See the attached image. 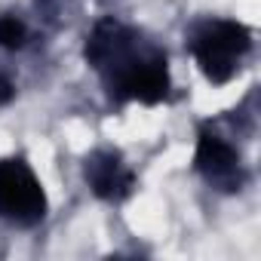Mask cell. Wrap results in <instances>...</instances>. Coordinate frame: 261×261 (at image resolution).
Returning <instances> with one entry per match:
<instances>
[{
	"mask_svg": "<svg viewBox=\"0 0 261 261\" xmlns=\"http://www.w3.org/2000/svg\"><path fill=\"white\" fill-rule=\"evenodd\" d=\"M83 175L92 188V194L98 200H108V203H120L133 194L136 188V175L123 163V157L117 151H95L86 157V166H83Z\"/></svg>",
	"mask_w": 261,
	"mask_h": 261,
	"instance_id": "5b68a950",
	"label": "cell"
},
{
	"mask_svg": "<svg viewBox=\"0 0 261 261\" xmlns=\"http://www.w3.org/2000/svg\"><path fill=\"white\" fill-rule=\"evenodd\" d=\"M111 95L117 101H142V105H160L169 95V65L163 49H148L136 68L129 71Z\"/></svg>",
	"mask_w": 261,
	"mask_h": 261,
	"instance_id": "3957f363",
	"label": "cell"
},
{
	"mask_svg": "<svg viewBox=\"0 0 261 261\" xmlns=\"http://www.w3.org/2000/svg\"><path fill=\"white\" fill-rule=\"evenodd\" d=\"M28 40V31L19 19H10V16H0V46L4 49H19L25 46Z\"/></svg>",
	"mask_w": 261,
	"mask_h": 261,
	"instance_id": "8992f818",
	"label": "cell"
},
{
	"mask_svg": "<svg viewBox=\"0 0 261 261\" xmlns=\"http://www.w3.org/2000/svg\"><path fill=\"white\" fill-rule=\"evenodd\" d=\"M0 215L22 227H31L46 215L43 185L22 157L0 160Z\"/></svg>",
	"mask_w": 261,
	"mask_h": 261,
	"instance_id": "7a4b0ae2",
	"label": "cell"
},
{
	"mask_svg": "<svg viewBox=\"0 0 261 261\" xmlns=\"http://www.w3.org/2000/svg\"><path fill=\"white\" fill-rule=\"evenodd\" d=\"M194 166L200 175H206L215 188L221 191H240L243 185V172H240V157L237 151L215 133L200 129L197 139V154H194Z\"/></svg>",
	"mask_w": 261,
	"mask_h": 261,
	"instance_id": "277c9868",
	"label": "cell"
},
{
	"mask_svg": "<svg viewBox=\"0 0 261 261\" xmlns=\"http://www.w3.org/2000/svg\"><path fill=\"white\" fill-rule=\"evenodd\" d=\"M13 95H16V86H13L7 77H0V105H7Z\"/></svg>",
	"mask_w": 261,
	"mask_h": 261,
	"instance_id": "52a82bcc",
	"label": "cell"
},
{
	"mask_svg": "<svg viewBox=\"0 0 261 261\" xmlns=\"http://www.w3.org/2000/svg\"><path fill=\"white\" fill-rule=\"evenodd\" d=\"M249 46H252V31L243 22L221 19V22H209L197 31L194 59H197L203 77L209 83L221 86L240 71V62L246 59Z\"/></svg>",
	"mask_w": 261,
	"mask_h": 261,
	"instance_id": "6da1fadb",
	"label": "cell"
}]
</instances>
